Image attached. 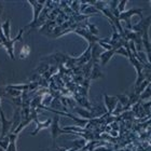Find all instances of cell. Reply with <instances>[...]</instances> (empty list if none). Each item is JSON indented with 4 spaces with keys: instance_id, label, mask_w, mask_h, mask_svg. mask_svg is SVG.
<instances>
[{
    "instance_id": "7a4b0ae2",
    "label": "cell",
    "mask_w": 151,
    "mask_h": 151,
    "mask_svg": "<svg viewBox=\"0 0 151 151\" xmlns=\"http://www.w3.org/2000/svg\"><path fill=\"white\" fill-rule=\"evenodd\" d=\"M60 134H69V133L65 132V131H63V129H60V116H55L53 118V120H52V123H51V135H52L54 144H55V140H56L57 136H60Z\"/></svg>"
},
{
    "instance_id": "6da1fadb",
    "label": "cell",
    "mask_w": 151,
    "mask_h": 151,
    "mask_svg": "<svg viewBox=\"0 0 151 151\" xmlns=\"http://www.w3.org/2000/svg\"><path fill=\"white\" fill-rule=\"evenodd\" d=\"M0 121H1V135H0V138H2V137L8 135L9 132H11L12 120H8L6 118V114H4L2 107H1V97H0Z\"/></svg>"
},
{
    "instance_id": "4fadbf2b",
    "label": "cell",
    "mask_w": 151,
    "mask_h": 151,
    "mask_svg": "<svg viewBox=\"0 0 151 151\" xmlns=\"http://www.w3.org/2000/svg\"><path fill=\"white\" fill-rule=\"evenodd\" d=\"M67 150V148H64V147H56L55 146V144H53V148H52V150L51 151H66Z\"/></svg>"
},
{
    "instance_id": "52a82bcc",
    "label": "cell",
    "mask_w": 151,
    "mask_h": 151,
    "mask_svg": "<svg viewBox=\"0 0 151 151\" xmlns=\"http://www.w3.org/2000/svg\"><path fill=\"white\" fill-rule=\"evenodd\" d=\"M114 52H116V50H110V51H107V52H104L103 54H101L99 58H101V64L103 66L108 63V60H110Z\"/></svg>"
},
{
    "instance_id": "5bb4252c",
    "label": "cell",
    "mask_w": 151,
    "mask_h": 151,
    "mask_svg": "<svg viewBox=\"0 0 151 151\" xmlns=\"http://www.w3.org/2000/svg\"><path fill=\"white\" fill-rule=\"evenodd\" d=\"M116 53H119V54H123L124 56H127V52H126V51L124 50V49H122V47H121L120 50L116 51Z\"/></svg>"
},
{
    "instance_id": "2e32d148",
    "label": "cell",
    "mask_w": 151,
    "mask_h": 151,
    "mask_svg": "<svg viewBox=\"0 0 151 151\" xmlns=\"http://www.w3.org/2000/svg\"><path fill=\"white\" fill-rule=\"evenodd\" d=\"M1 11H2V4L0 2V16H1Z\"/></svg>"
},
{
    "instance_id": "9a60e30c",
    "label": "cell",
    "mask_w": 151,
    "mask_h": 151,
    "mask_svg": "<svg viewBox=\"0 0 151 151\" xmlns=\"http://www.w3.org/2000/svg\"><path fill=\"white\" fill-rule=\"evenodd\" d=\"M125 3H126V1H122V2L120 3V6H119V10L122 12L123 10H124V6H125Z\"/></svg>"
},
{
    "instance_id": "7c38bea8",
    "label": "cell",
    "mask_w": 151,
    "mask_h": 151,
    "mask_svg": "<svg viewBox=\"0 0 151 151\" xmlns=\"http://www.w3.org/2000/svg\"><path fill=\"white\" fill-rule=\"evenodd\" d=\"M139 97H140V99H145L147 97H150V88H148V90H146L144 94H139Z\"/></svg>"
},
{
    "instance_id": "5b68a950",
    "label": "cell",
    "mask_w": 151,
    "mask_h": 151,
    "mask_svg": "<svg viewBox=\"0 0 151 151\" xmlns=\"http://www.w3.org/2000/svg\"><path fill=\"white\" fill-rule=\"evenodd\" d=\"M104 101L106 105V108L108 109L109 112H112L116 109V106L118 104V97H112V96H108L107 94L104 95Z\"/></svg>"
},
{
    "instance_id": "9c48e42d",
    "label": "cell",
    "mask_w": 151,
    "mask_h": 151,
    "mask_svg": "<svg viewBox=\"0 0 151 151\" xmlns=\"http://www.w3.org/2000/svg\"><path fill=\"white\" fill-rule=\"evenodd\" d=\"M91 73H92L91 79H97L98 77H103V76H104V75H101V68H99V66H98V64H95Z\"/></svg>"
},
{
    "instance_id": "8fae6325",
    "label": "cell",
    "mask_w": 151,
    "mask_h": 151,
    "mask_svg": "<svg viewBox=\"0 0 151 151\" xmlns=\"http://www.w3.org/2000/svg\"><path fill=\"white\" fill-rule=\"evenodd\" d=\"M118 98H121L120 99V101H121V105H126L129 103V99L127 97H126L125 95H119L118 96Z\"/></svg>"
},
{
    "instance_id": "ba28073f",
    "label": "cell",
    "mask_w": 151,
    "mask_h": 151,
    "mask_svg": "<svg viewBox=\"0 0 151 151\" xmlns=\"http://www.w3.org/2000/svg\"><path fill=\"white\" fill-rule=\"evenodd\" d=\"M1 30H2L3 36L6 40H11V38H10V19H6V22L1 25Z\"/></svg>"
},
{
    "instance_id": "8992f818",
    "label": "cell",
    "mask_w": 151,
    "mask_h": 151,
    "mask_svg": "<svg viewBox=\"0 0 151 151\" xmlns=\"http://www.w3.org/2000/svg\"><path fill=\"white\" fill-rule=\"evenodd\" d=\"M36 122H37V127H36V129L34 131V132H32V136L37 135V133L40 132L42 129H47V127L51 125V123H52V120L47 119L44 123H39L38 121H36Z\"/></svg>"
},
{
    "instance_id": "277c9868",
    "label": "cell",
    "mask_w": 151,
    "mask_h": 151,
    "mask_svg": "<svg viewBox=\"0 0 151 151\" xmlns=\"http://www.w3.org/2000/svg\"><path fill=\"white\" fill-rule=\"evenodd\" d=\"M22 122V112H21V108L15 107V110H14V114H13V119H12V127H11V132H14L17 126L21 124Z\"/></svg>"
},
{
    "instance_id": "3957f363",
    "label": "cell",
    "mask_w": 151,
    "mask_h": 151,
    "mask_svg": "<svg viewBox=\"0 0 151 151\" xmlns=\"http://www.w3.org/2000/svg\"><path fill=\"white\" fill-rule=\"evenodd\" d=\"M22 35H23V29H21L19 30V36H16L13 40H6L4 43H3V47H6V51H8V53H9L10 57L12 58V60H14V53H13V45H14V43H15L16 41L21 40V38H22Z\"/></svg>"
},
{
    "instance_id": "30bf717a",
    "label": "cell",
    "mask_w": 151,
    "mask_h": 151,
    "mask_svg": "<svg viewBox=\"0 0 151 151\" xmlns=\"http://www.w3.org/2000/svg\"><path fill=\"white\" fill-rule=\"evenodd\" d=\"M9 144H10L9 135H6V136H4V137H2V138H0V147H1L4 151L8 149Z\"/></svg>"
}]
</instances>
